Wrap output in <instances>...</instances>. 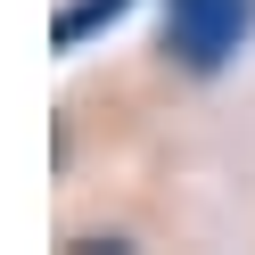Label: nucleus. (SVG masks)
Listing matches in <instances>:
<instances>
[{"label": "nucleus", "mask_w": 255, "mask_h": 255, "mask_svg": "<svg viewBox=\"0 0 255 255\" xmlns=\"http://www.w3.org/2000/svg\"><path fill=\"white\" fill-rule=\"evenodd\" d=\"M132 8H140V0H66V8L50 17V50H58V58H83L91 41H99V33H116Z\"/></svg>", "instance_id": "f03ea898"}, {"label": "nucleus", "mask_w": 255, "mask_h": 255, "mask_svg": "<svg viewBox=\"0 0 255 255\" xmlns=\"http://www.w3.org/2000/svg\"><path fill=\"white\" fill-rule=\"evenodd\" d=\"M255 41V0H165V58L198 83L231 74Z\"/></svg>", "instance_id": "f257e3e1"}]
</instances>
